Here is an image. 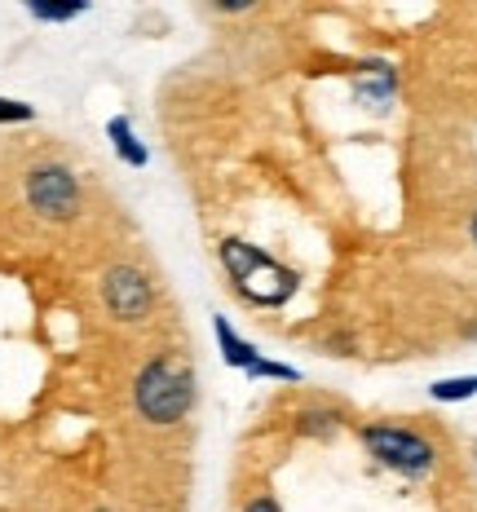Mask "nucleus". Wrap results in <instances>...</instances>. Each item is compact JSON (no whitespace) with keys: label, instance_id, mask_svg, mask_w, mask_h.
Segmentation results:
<instances>
[{"label":"nucleus","instance_id":"obj_13","mask_svg":"<svg viewBox=\"0 0 477 512\" xmlns=\"http://www.w3.org/2000/svg\"><path fill=\"white\" fill-rule=\"evenodd\" d=\"M27 120H36V106L18 98H0V124H27Z\"/></svg>","mask_w":477,"mask_h":512},{"label":"nucleus","instance_id":"obj_3","mask_svg":"<svg viewBox=\"0 0 477 512\" xmlns=\"http://www.w3.org/2000/svg\"><path fill=\"white\" fill-rule=\"evenodd\" d=\"M358 442H363L367 460L402 482H429L442 464V451L424 429L407 420H367L358 424Z\"/></svg>","mask_w":477,"mask_h":512},{"label":"nucleus","instance_id":"obj_16","mask_svg":"<svg viewBox=\"0 0 477 512\" xmlns=\"http://www.w3.org/2000/svg\"><path fill=\"white\" fill-rule=\"evenodd\" d=\"M473 473H477V464H473Z\"/></svg>","mask_w":477,"mask_h":512},{"label":"nucleus","instance_id":"obj_15","mask_svg":"<svg viewBox=\"0 0 477 512\" xmlns=\"http://www.w3.org/2000/svg\"><path fill=\"white\" fill-rule=\"evenodd\" d=\"M469 243H473V248H477V208L469 212Z\"/></svg>","mask_w":477,"mask_h":512},{"label":"nucleus","instance_id":"obj_12","mask_svg":"<svg viewBox=\"0 0 477 512\" xmlns=\"http://www.w3.org/2000/svg\"><path fill=\"white\" fill-rule=\"evenodd\" d=\"M248 380H274V384H301L305 376L292 367V362H279V358H261L257 367L248 371Z\"/></svg>","mask_w":477,"mask_h":512},{"label":"nucleus","instance_id":"obj_11","mask_svg":"<svg viewBox=\"0 0 477 512\" xmlns=\"http://www.w3.org/2000/svg\"><path fill=\"white\" fill-rule=\"evenodd\" d=\"M84 0H67V5H49V0H31L27 5V14L36 18V23H71V18H80L84 14Z\"/></svg>","mask_w":477,"mask_h":512},{"label":"nucleus","instance_id":"obj_1","mask_svg":"<svg viewBox=\"0 0 477 512\" xmlns=\"http://www.w3.org/2000/svg\"><path fill=\"white\" fill-rule=\"evenodd\" d=\"M217 261H221V270H226L230 287H235L252 309H283L301 292V270H292L288 261H279L274 252L257 248V243L235 239V234H226V239L217 243Z\"/></svg>","mask_w":477,"mask_h":512},{"label":"nucleus","instance_id":"obj_6","mask_svg":"<svg viewBox=\"0 0 477 512\" xmlns=\"http://www.w3.org/2000/svg\"><path fill=\"white\" fill-rule=\"evenodd\" d=\"M349 93H354L358 106H367V111H385L389 102L398 98V67L394 62H358L354 71H349Z\"/></svg>","mask_w":477,"mask_h":512},{"label":"nucleus","instance_id":"obj_8","mask_svg":"<svg viewBox=\"0 0 477 512\" xmlns=\"http://www.w3.org/2000/svg\"><path fill=\"white\" fill-rule=\"evenodd\" d=\"M106 137H111L120 164H129V168H146V164H151V146L137 137V128H133L129 115H111V120H106Z\"/></svg>","mask_w":477,"mask_h":512},{"label":"nucleus","instance_id":"obj_5","mask_svg":"<svg viewBox=\"0 0 477 512\" xmlns=\"http://www.w3.org/2000/svg\"><path fill=\"white\" fill-rule=\"evenodd\" d=\"M102 305L120 323H142L155 309V283L137 265H111L102 274Z\"/></svg>","mask_w":477,"mask_h":512},{"label":"nucleus","instance_id":"obj_9","mask_svg":"<svg viewBox=\"0 0 477 512\" xmlns=\"http://www.w3.org/2000/svg\"><path fill=\"white\" fill-rule=\"evenodd\" d=\"M345 429V411L341 407H327V402H310V407L296 411V433L314 437V442H332L336 433Z\"/></svg>","mask_w":477,"mask_h":512},{"label":"nucleus","instance_id":"obj_14","mask_svg":"<svg viewBox=\"0 0 477 512\" xmlns=\"http://www.w3.org/2000/svg\"><path fill=\"white\" fill-rule=\"evenodd\" d=\"M239 512H283V504L274 499V490H252V495H243Z\"/></svg>","mask_w":477,"mask_h":512},{"label":"nucleus","instance_id":"obj_10","mask_svg":"<svg viewBox=\"0 0 477 512\" xmlns=\"http://www.w3.org/2000/svg\"><path fill=\"white\" fill-rule=\"evenodd\" d=\"M429 398L442 402V407H460V402L477 398V376H447V380H433L429 384Z\"/></svg>","mask_w":477,"mask_h":512},{"label":"nucleus","instance_id":"obj_7","mask_svg":"<svg viewBox=\"0 0 477 512\" xmlns=\"http://www.w3.org/2000/svg\"><path fill=\"white\" fill-rule=\"evenodd\" d=\"M212 336H217V349H221V362H226L230 371H243V376H248L252 367H257V362L265 358L257 345H252L248 336H239L235 332V323H230L226 314H212Z\"/></svg>","mask_w":477,"mask_h":512},{"label":"nucleus","instance_id":"obj_2","mask_svg":"<svg viewBox=\"0 0 477 512\" xmlns=\"http://www.w3.org/2000/svg\"><path fill=\"white\" fill-rule=\"evenodd\" d=\"M199 402V380L182 354H155L133 376V407L155 429L182 424Z\"/></svg>","mask_w":477,"mask_h":512},{"label":"nucleus","instance_id":"obj_4","mask_svg":"<svg viewBox=\"0 0 477 512\" xmlns=\"http://www.w3.org/2000/svg\"><path fill=\"white\" fill-rule=\"evenodd\" d=\"M80 181L67 164H36L27 173V204L45 221H71L80 212Z\"/></svg>","mask_w":477,"mask_h":512}]
</instances>
